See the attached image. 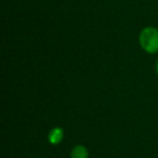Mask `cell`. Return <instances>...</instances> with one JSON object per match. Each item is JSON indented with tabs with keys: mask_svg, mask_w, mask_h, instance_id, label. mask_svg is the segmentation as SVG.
<instances>
[{
	"mask_svg": "<svg viewBox=\"0 0 158 158\" xmlns=\"http://www.w3.org/2000/svg\"><path fill=\"white\" fill-rule=\"evenodd\" d=\"M63 135H64V132L62 128L60 127L53 128L50 131V133H49V142L52 145H57L59 143L62 142Z\"/></svg>",
	"mask_w": 158,
	"mask_h": 158,
	"instance_id": "obj_2",
	"label": "cell"
},
{
	"mask_svg": "<svg viewBox=\"0 0 158 158\" xmlns=\"http://www.w3.org/2000/svg\"><path fill=\"white\" fill-rule=\"evenodd\" d=\"M89 153L88 149L84 145H77L73 148L70 153V158H88Z\"/></svg>",
	"mask_w": 158,
	"mask_h": 158,
	"instance_id": "obj_3",
	"label": "cell"
},
{
	"mask_svg": "<svg viewBox=\"0 0 158 158\" xmlns=\"http://www.w3.org/2000/svg\"><path fill=\"white\" fill-rule=\"evenodd\" d=\"M140 44L147 53L158 52V29L154 27H146L139 36Z\"/></svg>",
	"mask_w": 158,
	"mask_h": 158,
	"instance_id": "obj_1",
	"label": "cell"
},
{
	"mask_svg": "<svg viewBox=\"0 0 158 158\" xmlns=\"http://www.w3.org/2000/svg\"><path fill=\"white\" fill-rule=\"evenodd\" d=\"M156 72H157V75H158V61H157V64H156Z\"/></svg>",
	"mask_w": 158,
	"mask_h": 158,
	"instance_id": "obj_4",
	"label": "cell"
}]
</instances>
